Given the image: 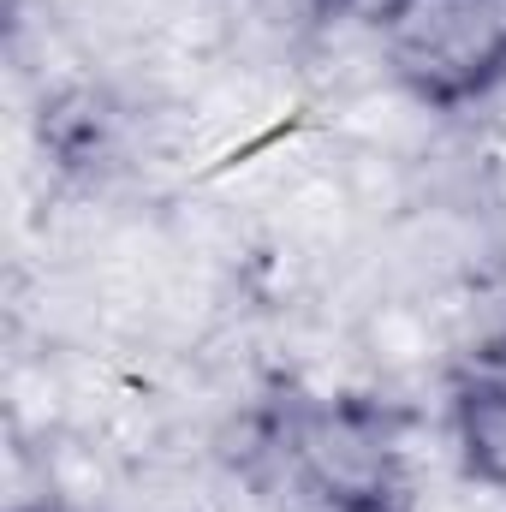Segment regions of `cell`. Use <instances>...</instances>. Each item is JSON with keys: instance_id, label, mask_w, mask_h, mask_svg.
<instances>
[{"instance_id": "1", "label": "cell", "mask_w": 506, "mask_h": 512, "mask_svg": "<svg viewBox=\"0 0 506 512\" xmlns=\"http://www.w3.org/2000/svg\"><path fill=\"white\" fill-rule=\"evenodd\" d=\"M411 417L358 393H298L262 423V453L310 512H411Z\"/></svg>"}, {"instance_id": "2", "label": "cell", "mask_w": 506, "mask_h": 512, "mask_svg": "<svg viewBox=\"0 0 506 512\" xmlns=\"http://www.w3.org/2000/svg\"><path fill=\"white\" fill-rule=\"evenodd\" d=\"M376 48L411 102H483L506 84V0H381Z\"/></svg>"}, {"instance_id": "3", "label": "cell", "mask_w": 506, "mask_h": 512, "mask_svg": "<svg viewBox=\"0 0 506 512\" xmlns=\"http://www.w3.org/2000/svg\"><path fill=\"white\" fill-rule=\"evenodd\" d=\"M447 423L465 477L506 495V340H489L459 364L447 387Z\"/></svg>"}, {"instance_id": "4", "label": "cell", "mask_w": 506, "mask_h": 512, "mask_svg": "<svg viewBox=\"0 0 506 512\" xmlns=\"http://www.w3.org/2000/svg\"><path fill=\"white\" fill-rule=\"evenodd\" d=\"M24 512H54V507H24Z\"/></svg>"}]
</instances>
